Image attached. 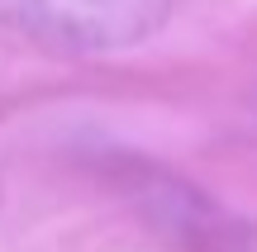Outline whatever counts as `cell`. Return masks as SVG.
Wrapping results in <instances>:
<instances>
[{
	"instance_id": "obj_1",
	"label": "cell",
	"mask_w": 257,
	"mask_h": 252,
	"mask_svg": "<svg viewBox=\"0 0 257 252\" xmlns=\"http://www.w3.org/2000/svg\"><path fill=\"white\" fill-rule=\"evenodd\" d=\"M176 0H0V24L53 53H128L162 34Z\"/></svg>"
},
{
	"instance_id": "obj_2",
	"label": "cell",
	"mask_w": 257,
	"mask_h": 252,
	"mask_svg": "<svg viewBox=\"0 0 257 252\" xmlns=\"http://www.w3.org/2000/svg\"><path fill=\"white\" fill-rule=\"evenodd\" d=\"M119 186L128 190L143 219L157 228L162 238H172L186 252H257V228L233 219L224 205H214L205 190L186 186L181 176L162 167H148L138 157H124L114 167Z\"/></svg>"
}]
</instances>
